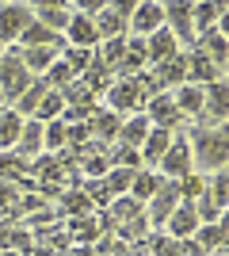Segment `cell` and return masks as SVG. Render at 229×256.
Masks as SVG:
<instances>
[{
	"label": "cell",
	"mask_w": 229,
	"mask_h": 256,
	"mask_svg": "<svg viewBox=\"0 0 229 256\" xmlns=\"http://www.w3.org/2000/svg\"><path fill=\"white\" fill-rule=\"evenodd\" d=\"M96 42H99L96 23L88 20V16H80V12H73V20H69V27H65V46H76V50H92Z\"/></svg>",
	"instance_id": "11"
},
{
	"label": "cell",
	"mask_w": 229,
	"mask_h": 256,
	"mask_svg": "<svg viewBox=\"0 0 229 256\" xmlns=\"http://www.w3.org/2000/svg\"><path fill=\"white\" fill-rule=\"evenodd\" d=\"M130 180H134V168H111L103 188H107V195H119V192H130Z\"/></svg>",
	"instance_id": "31"
},
{
	"label": "cell",
	"mask_w": 229,
	"mask_h": 256,
	"mask_svg": "<svg viewBox=\"0 0 229 256\" xmlns=\"http://www.w3.org/2000/svg\"><path fill=\"white\" fill-rule=\"evenodd\" d=\"M61 111H65V100H61V92H46L42 96V104L34 107V115L31 118H38V122H54V118H61Z\"/></svg>",
	"instance_id": "28"
},
{
	"label": "cell",
	"mask_w": 229,
	"mask_h": 256,
	"mask_svg": "<svg viewBox=\"0 0 229 256\" xmlns=\"http://www.w3.org/2000/svg\"><path fill=\"white\" fill-rule=\"evenodd\" d=\"M65 210H73L76 214V218H80V210H92V195H88V192H69L65 195Z\"/></svg>",
	"instance_id": "33"
},
{
	"label": "cell",
	"mask_w": 229,
	"mask_h": 256,
	"mask_svg": "<svg viewBox=\"0 0 229 256\" xmlns=\"http://www.w3.org/2000/svg\"><path fill=\"white\" fill-rule=\"evenodd\" d=\"M168 237H176V241H187V237L199 230V218H195V206L187 203V199H180V206H176L172 214H168Z\"/></svg>",
	"instance_id": "13"
},
{
	"label": "cell",
	"mask_w": 229,
	"mask_h": 256,
	"mask_svg": "<svg viewBox=\"0 0 229 256\" xmlns=\"http://www.w3.org/2000/svg\"><path fill=\"white\" fill-rule=\"evenodd\" d=\"M145 230H149V222L138 214V218H130V222H122L119 234H122V237H145Z\"/></svg>",
	"instance_id": "38"
},
{
	"label": "cell",
	"mask_w": 229,
	"mask_h": 256,
	"mask_svg": "<svg viewBox=\"0 0 229 256\" xmlns=\"http://www.w3.org/2000/svg\"><path fill=\"white\" fill-rule=\"evenodd\" d=\"M0 104H4V92H0ZM0 111H4V107H0Z\"/></svg>",
	"instance_id": "41"
},
{
	"label": "cell",
	"mask_w": 229,
	"mask_h": 256,
	"mask_svg": "<svg viewBox=\"0 0 229 256\" xmlns=\"http://www.w3.org/2000/svg\"><path fill=\"white\" fill-rule=\"evenodd\" d=\"M164 27L180 38L184 46H191L195 42V27H191V4H164Z\"/></svg>",
	"instance_id": "8"
},
{
	"label": "cell",
	"mask_w": 229,
	"mask_h": 256,
	"mask_svg": "<svg viewBox=\"0 0 229 256\" xmlns=\"http://www.w3.org/2000/svg\"><path fill=\"white\" fill-rule=\"evenodd\" d=\"M122 54H126V38H107V46H103V62H107V65H119Z\"/></svg>",
	"instance_id": "36"
},
{
	"label": "cell",
	"mask_w": 229,
	"mask_h": 256,
	"mask_svg": "<svg viewBox=\"0 0 229 256\" xmlns=\"http://www.w3.org/2000/svg\"><path fill=\"white\" fill-rule=\"evenodd\" d=\"M195 245H199V252H218V248L226 245V226H222V222L199 226V230H195Z\"/></svg>",
	"instance_id": "25"
},
{
	"label": "cell",
	"mask_w": 229,
	"mask_h": 256,
	"mask_svg": "<svg viewBox=\"0 0 229 256\" xmlns=\"http://www.w3.org/2000/svg\"><path fill=\"white\" fill-rule=\"evenodd\" d=\"M31 12H34V23H42L54 34H65L69 20H73V8H65V4H31Z\"/></svg>",
	"instance_id": "12"
},
{
	"label": "cell",
	"mask_w": 229,
	"mask_h": 256,
	"mask_svg": "<svg viewBox=\"0 0 229 256\" xmlns=\"http://www.w3.org/2000/svg\"><path fill=\"white\" fill-rule=\"evenodd\" d=\"M172 146V130H157V126H149V134H145V142H142V164H157V160L164 157V150Z\"/></svg>",
	"instance_id": "18"
},
{
	"label": "cell",
	"mask_w": 229,
	"mask_h": 256,
	"mask_svg": "<svg viewBox=\"0 0 229 256\" xmlns=\"http://www.w3.org/2000/svg\"><path fill=\"white\" fill-rule=\"evenodd\" d=\"M31 80L34 76L27 73V65H23V58H19V50L11 46L8 54H0V92H4V100H15L31 88Z\"/></svg>",
	"instance_id": "2"
},
{
	"label": "cell",
	"mask_w": 229,
	"mask_h": 256,
	"mask_svg": "<svg viewBox=\"0 0 229 256\" xmlns=\"http://www.w3.org/2000/svg\"><path fill=\"white\" fill-rule=\"evenodd\" d=\"M11 245V222H0V248Z\"/></svg>",
	"instance_id": "40"
},
{
	"label": "cell",
	"mask_w": 229,
	"mask_h": 256,
	"mask_svg": "<svg viewBox=\"0 0 229 256\" xmlns=\"http://www.w3.org/2000/svg\"><path fill=\"white\" fill-rule=\"evenodd\" d=\"M145 118H149V126H157V130H176L184 122V115L176 111L168 92H161V96H153L149 104H145Z\"/></svg>",
	"instance_id": "7"
},
{
	"label": "cell",
	"mask_w": 229,
	"mask_h": 256,
	"mask_svg": "<svg viewBox=\"0 0 229 256\" xmlns=\"http://www.w3.org/2000/svg\"><path fill=\"white\" fill-rule=\"evenodd\" d=\"M222 16H226V4H191V27H195L199 34L214 31V27H222Z\"/></svg>",
	"instance_id": "17"
},
{
	"label": "cell",
	"mask_w": 229,
	"mask_h": 256,
	"mask_svg": "<svg viewBox=\"0 0 229 256\" xmlns=\"http://www.w3.org/2000/svg\"><path fill=\"white\" fill-rule=\"evenodd\" d=\"M187 150H191V168L199 172H222L229 160V138L226 130H203L199 126L191 138H187Z\"/></svg>",
	"instance_id": "1"
},
{
	"label": "cell",
	"mask_w": 229,
	"mask_h": 256,
	"mask_svg": "<svg viewBox=\"0 0 229 256\" xmlns=\"http://www.w3.org/2000/svg\"><path fill=\"white\" fill-rule=\"evenodd\" d=\"M145 134H149V118H145V115H134L130 122H122V126H119L122 146H130V150H138V146H142Z\"/></svg>",
	"instance_id": "27"
},
{
	"label": "cell",
	"mask_w": 229,
	"mask_h": 256,
	"mask_svg": "<svg viewBox=\"0 0 229 256\" xmlns=\"http://www.w3.org/2000/svg\"><path fill=\"white\" fill-rule=\"evenodd\" d=\"M15 153L23 160H31L42 153V122L38 118H23V130H19V142H15Z\"/></svg>",
	"instance_id": "16"
},
{
	"label": "cell",
	"mask_w": 229,
	"mask_h": 256,
	"mask_svg": "<svg viewBox=\"0 0 229 256\" xmlns=\"http://www.w3.org/2000/svg\"><path fill=\"white\" fill-rule=\"evenodd\" d=\"M138 214H142V203L126 195V199H115V203H111L107 218H111V222H115V226H119V222H130V218H138Z\"/></svg>",
	"instance_id": "30"
},
{
	"label": "cell",
	"mask_w": 229,
	"mask_h": 256,
	"mask_svg": "<svg viewBox=\"0 0 229 256\" xmlns=\"http://www.w3.org/2000/svg\"><path fill=\"white\" fill-rule=\"evenodd\" d=\"M176 34L168 31V27H161V31H153L149 38H145V58H149L153 65H161V62H168V58H176Z\"/></svg>",
	"instance_id": "15"
},
{
	"label": "cell",
	"mask_w": 229,
	"mask_h": 256,
	"mask_svg": "<svg viewBox=\"0 0 229 256\" xmlns=\"http://www.w3.org/2000/svg\"><path fill=\"white\" fill-rule=\"evenodd\" d=\"M172 104H176L180 115H195L199 118V111H203V88L199 84H180L172 92Z\"/></svg>",
	"instance_id": "20"
},
{
	"label": "cell",
	"mask_w": 229,
	"mask_h": 256,
	"mask_svg": "<svg viewBox=\"0 0 229 256\" xmlns=\"http://www.w3.org/2000/svg\"><path fill=\"white\" fill-rule=\"evenodd\" d=\"M11 245H15V248H27V245H31V237L23 234V230H15V226H11Z\"/></svg>",
	"instance_id": "39"
},
{
	"label": "cell",
	"mask_w": 229,
	"mask_h": 256,
	"mask_svg": "<svg viewBox=\"0 0 229 256\" xmlns=\"http://www.w3.org/2000/svg\"><path fill=\"white\" fill-rule=\"evenodd\" d=\"M207 195H210V199H214L218 206H226V168L210 176V188H207Z\"/></svg>",
	"instance_id": "34"
},
{
	"label": "cell",
	"mask_w": 229,
	"mask_h": 256,
	"mask_svg": "<svg viewBox=\"0 0 229 256\" xmlns=\"http://www.w3.org/2000/svg\"><path fill=\"white\" fill-rule=\"evenodd\" d=\"M157 188H161V176H153V172H134V180H130V199H138V203L145 206V199H153L157 195Z\"/></svg>",
	"instance_id": "26"
},
{
	"label": "cell",
	"mask_w": 229,
	"mask_h": 256,
	"mask_svg": "<svg viewBox=\"0 0 229 256\" xmlns=\"http://www.w3.org/2000/svg\"><path fill=\"white\" fill-rule=\"evenodd\" d=\"M73 234L84 237V241H96V237H99V222H96V218H88V214H84V218H73Z\"/></svg>",
	"instance_id": "32"
},
{
	"label": "cell",
	"mask_w": 229,
	"mask_h": 256,
	"mask_svg": "<svg viewBox=\"0 0 229 256\" xmlns=\"http://www.w3.org/2000/svg\"><path fill=\"white\" fill-rule=\"evenodd\" d=\"M19 58H23V65H27V73H46L50 65L61 58V50H54V46H38V50H19Z\"/></svg>",
	"instance_id": "22"
},
{
	"label": "cell",
	"mask_w": 229,
	"mask_h": 256,
	"mask_svg": "<svg viewBox=\"0 0 229 256\" xmlns=\"http://www.w3.org/2000/svg\"><path fill=\"white\" fill-rule=\"evenodd\" d=\"M61 62H65L69 69H73V73H76L80 65H88V62H92V50H76V46H69V54H65V58H61Z\"/></svg>",
	"instance_id": "37"
},
{
	"label": "cell",
	"mask_w": 229,
	"mask_h": 256,
	"mask_svg": "<svg viewBox=\"0 0 229 256\" xmlns=\"http://www.w3.org/2000/svg\"><path fill=\"white\" fill-rule=\"evenodd\" d=\"M23 176H31V160H23L15 150L0 153V180H8V184H19Z\"/></svg>",
	"instance_id": "24"
},
{
	"label": "cell",
	"mask_w": 229,
	"mask_h": 256,
	"mask_svg": "<svg viewBox=\"0 0 229 256\" xmlns=\"http://www.w3.org/2000/svg\"><path fill=\"white\" fill-rule=\"evenodd\" d=\"M107 111H130V107H142V100H138V76H126V80H119V84L107 88Z\"/></svg>",
	"instance_id": "14"
},
{
	"label": "cell",
	"mask_w": 229,
	"mask_h": 256,
	"mask_svg": "<svg viewBox=\"0 0 229 256\" xmlns=\"http://www.w3.org/2000/svg\"><path fill=\"white\" fill-rule=\"evenodd\" d=\"M126 27H134V34H138V38H149L153 31H161V27H164V4H153V0L134 4L130 23H126Z\"/></svg>",
	"instance_id": "6"
},
{
	"label": "cell",
	"mask_w": 229,
	"mask_h": 256,
	"mask_svg": "<svg viewBox=\"0 0 229 256\" xmlns=\"http://www.w3.org/2000/svg\"><path fill=\"white\" fill-rule=\"evenodd\" d=\"M130 12H134V4H103V12L92 20L96 34L99 38H122L126 23H130Z\"/></svg>",
	"instance_id": "4"
},
{
	"label": "cell",
	"mask_w": 229,
	"mask_h": 256,
	"mask_svg": "<svg viewBox=\"0 0 229 256\" xmlns=\"http://www.w3.org/2000/svg\"><path fill=\"white\" fill-rule=\"evenodd\" d=\"M119 126H122V118L115 111H107V107H99V111L88 115V134L92 138H119Z\"/></svg>",
	"instance_id": "19"
},
{
	"label": "cell",
	"mask_w": 229,
	"mask_h": 256,
	"mask_svg": "<svg viewBox=\"0 0 229 256\" xmlns=\"http://www.w3.org/2000/svg\"><path fill=\"white\" fill-rule=\"evenodd\" d=\"M46 92H50V84H46V76H34L31 80V88H27V92H23L19 100H15V107H11V111H15V115H34V107L42 104V96Z\"/></svg>",
	"instance_id": "21"
},
{
	"label": "cell",
	"mask_w": 229,
	"mask_h": 256,
	"mask_svg": "<svg viewBox=\"0 0 229 256\" xmlns=\"http://www.w3.org/2000/svg\"><path fill=\"white\" fill-rule=\"evenodd\" d=\"M176 206H180V184L176 180H161V188H157V195H153V203H149V218L164 226Z\"/></svg>",
	"instance_id": "10"
},
{
	"label": "cell",
	"mask_w": 229,
	"mask_h": 256,
	"mask_svg": "<svg viewBox=\"0 0 229 256\" xmlns=\"http://www.w3.org/2000/svg\"><path fill=\"white\" fill-rule=\"evenodd\" d=\"M42 76H46V84L54 88V92H61V88H69V84H73V80H76V73H73V69H69L65 62H61V58H57V62L50 65V69H46Z\"/></svg>",
	"instance_id": "29"
},
{
	"label": "cell",
	"mask_w": 229,
	"mask_h": 256,
	"mask_svg": "<svg viewBox=\"0 0 229 256\" xmlns=\"http://www.w3.org/2000/svg\"><path fill=\"white\" fill-rule=\"evenodd\" d=\"M164 168V176L168 180H184V176H191V150H187V138H172V146L164 150V157L157 160Z\"/></svg>",
	"instance_id": "5"
},
{
	"label": "cell",
	"mask_w": 229,
	"mask_h": 256,
	"mask_svg": "<svg viewBox=\"0 0 229 256\" xmlns=\"http://www.w3.org/2000/svg\"><path fill=\"white\" fill-rule=\"evenodd\" d=\"M149 80L157 84V92H164L168 84H187V54H176V58H168V62H161L157 69L149 73Z\"/></svg>",
	"instance_id": "9"
},
{
	"label": "cell",
	"mask_w": 229,
	"mask_h": 256,
	"mask_svg": "<svg viewBox=\"0 0 229 256\" xmlns=\"http://www.w3.org/2000/svg\"><path fill=\"white\" fill-rule=\"evenodd\" d=\"M153 252H157V256H180V241H176V237H153Z\"/></svg>",
	"instance_id": "35"
},
{
	"label": "cell",
	"mask_w": 229,
	"mask_h": 256,
	"mask_svg": "<svg viewBox=\"0 0 229 256\" xmlns=\"http://www.w3.org/2000/svg\"><path fill=\"white\" fill-rule=\"evenodd\" d=\"M34 23L31 4H0V42H19V34Z\"/></svg>",
	"instance_id": "3"
},
{
	"label": "cell",
	"mask_w": 229,
	"mask_h": 256,
	"mask_svg": "<svg viewBox=\"0 0 229 256\" xmlns=\"http://www.w3.org/2000/svg\"><path fill=\"white\" fill-rule=\"evenodd\" d=\"M19 130H23V118L11 111V107H4L0 111V153L15 150V142H19Z\"/></svg>",
	"instance_id": "23"
}]
</instances>
